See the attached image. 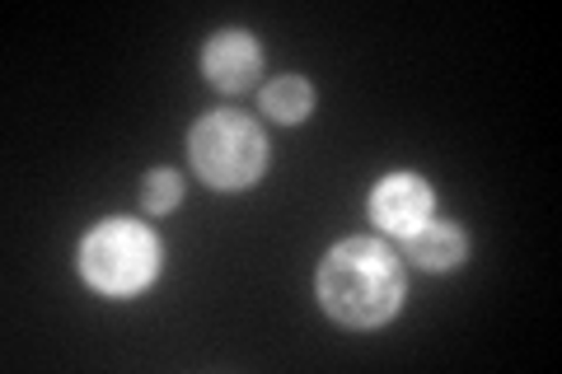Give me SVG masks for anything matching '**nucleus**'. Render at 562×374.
<instances>
[{
    "label": "nucleus",
    "mask_w": 562,
    "mask_h": 374,
    "mask_svg": "<svg viewBox=\"0 0 562 374\" xmlns=\"http://www.w3.org/2000/svg\"><path fill=\"white\" fill-rule=\"evenodd\" d=\"M80 276L99 295L132 299L160 276V239L150 225L127 216L99 220L80 243Z\"/></svg>",
    "instance_id": "7ed1b4c3"
},
{
    "label": "nucleus",
    "mask_w": 562,
    "mask_h": 374,
    "mask_svg": "<svg viewBox=\"0 0 562 374\" xmlns=\"http://www.w3.org/2000/svg\"><path fill=\"white\" fill-rule=\"evenodd\" d=\"M179 202H183V178L173 169H150L140 178V206H146L150 216H169Z\"/></svg>",
    "instance_id": "6e6552de"
},
{
    "label": "nucleus",
    "mask_w": 562,
    "mask_h": 374,
    "mask_svg": "<svg viewBox=\"0 0 562 374\" xmlns=\"http://www.w3.org/2000/svg\"><path fill=\"white\" fill-rule=\"evenodd\" d=\"M314 295H319L324 314L342 328H380L403 309L408 295V276H403L398 248L384 239H342L319 258L314 272Z\"/></svg>",
    "instance_id": "f257e3e1"
},
{
    "label": "nucleus",
    "mask_w": 562,
    "mask_h": 374,
    "mask_svg": "<svg viewBox=\"0 0 562 374\" xmlns=\"http://www.w3.org/2000/svg\"><path fill=\"white\" fill-rule=\"evenodd\" d=\"M366 211H371V225L380 235H390L398 243V239L417 235V229L436 216V192L422 173H384L371 192V202H366Z\"/></svg>",
    "instance_id": "20e7f679"
},
{
    "label": "nucleus",
    "mask_w": 562,
    "mask_h": 374,
    "mask_svg": "<svg viewBox=\"0 0 562 374\" xmlns=\"http://www.w3.org/2000/svg\"><path fill=\"white\" fill-rule=\"evenodd\" d=\"M262 70V47L249 29H221L211 33L202 47V76L221 89V94H244Z\"/></svg>",
    "instance_id": "39448f33"
},
{
    "label": "nucleus",
    "mask_w": 562,
    "mask_h": 374,
    "mask_svg": "<svg viewBox=\"0 0 562 374\" xmlns=\"http://www.w3.org/2000/svg\"><path fill=\"white\" fill-rule=\"evenodd\" d=\"M262 113H268L272 122H281V127H295V122H305L310 109H314V84L305 76H277L272 84H262Z\"/></svg>",
    "instance_id": "0eeeda50"
},
{
    "label": "nucleus",
    "mask_w": 562,
    "mask_h": 374,
    "mask_svg": "<svg viewBox=\"0 0 562 374\" xmlns=\"http://www.w3.org/2000/svg\"><path fill=\"white\" fill-rule=\"evenodd\" d=\"M403 258H408L413 267H422V272H454L464 258H469V235L454 220H427L417 229V235L398 239Z\"/></svg>",
    "instance_id": "423d86ee"
},
{
    "label": "nucleus",
    "mask_w": 562,
    "mask_h": 374,
    "mask_svg": "<svg viewBox=\"0 0 562 374\" xmlns=\"http://www.w3.org/2000/svg\"><path fill=\"white\" fill-rule=\"evenodd\" d=\"M188 159L198 178L216 192H244L254 188L268 169V136L249 113L211 109L192 122L188 132Z\"/></svg>",
    "instance_id": "f03ea898"
}]
</instances>
